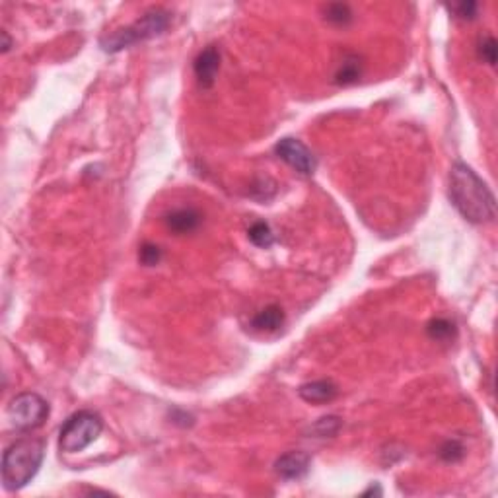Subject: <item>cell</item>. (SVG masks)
Listing matches in <instances>:
<instances>
[{
    "instance_id": "obj_12",
    "label": "cell",
    "mask_w": 498,
    "mask_h": 498,
    "mask_svg": "<svg viewBox=\"0 0 498 498\" xmlns=\"http://www.w3.org/2000/svg\"><path fill=\"white\" fill-rule=\"evenodd\" d=\"M247 235H249V242L257 247H261V249H269L274 244V234L271 226L267 222H261V220L251 224V228L247 230Z\"/></svg>"
},
{
    "instance_id": "obj_21",
    "label": "cell",
    "mask_w": 498,
    "mask_h": 498,
    "mask_svg": "<svg viewBox=\"0 0 498 498\" xmlns=\"http://www.w3.org/2000/svg\"><path fill=\"white\" fill-rule=\"evenodd\" d=\"M0 35H2V41H4V43H2V53H8L12 47V40L8 38V31L2 30V33H0Z\"/></svg>"
},
{
    "instance_id": "obj_1",
    "label": "cell",
    "mask_w": 498,
    "mask_h": 498,
    "mask_svg": "<svg viewBox=\"0 0 498 498\" xmlns=\"http://www.w3.org/2000/svg\"><path fill=\"white\" fill-rule=\"evenodd\" d=\"M448 195L459 215L471 224H488L497 216V201L473 167L456 162L449 169Z\"/></svg>"
},
{
    "instance_id": "obj_16",
    "label": "cell",
    "mask_w": 498,
    "mask_h": 498,
    "mask_svg": "<svg viewBox=\"0 0 498 498\" xmlns=\"http://www.w3.org/2000/svg\"><path fill=\"white\" fill-rule=\"evenodd\" d=\"M497 55H498V43L492 35H487L485 40L481 41L479 45V57L485 60L487 65L495 67L497 65Z\"/></svg>"
},
{
    "instance_id": "obj_3",
    "label": "cell",
    "mask_w": 498,
    "mask_h": 498,
    "mask_svg": "<svg viewBox=\"0 0 498 498\" xmlns=\"http://www.w3.org/2000/svg\"><path fill=\"white\" fill-rule=\"evenodd\" d=\"M172 24V14L164 8H152L147 14H142L137 22H133L127 28L108 33L99 40V45L106 53H119V51L133 47L142 41L154 40L162 35Z\"/></svg>"
},
{
    "instance_id": "obj_7",
    "label": "cell",
    "mask_w": 498,
    "mask_h": 498,
    "mask_svg": "<svg viewBox=\"0 0 498 498\" xmlns=\"http://www.w3.org/2000/svg\"><path fill=\"white\" fill-rule=\"evenodd\" d=\"M193 69H195L199 86L205 90L213 88L216 82V74L220 70V51L216 49L215 45H208L206 49L197 55Z\"/></svg>"
},
{
    "instance_id": "obj_5",
    "label": "cell",
    "mask_w": 498,
    "mask_h": 498,
    "mask_svg": "<svg viewBox=\"0 0 498 498\" xmlns=\"http://www.w3.org/2000/svg\"><path fill=\"white\" fill-rule=\"evenodd\" d=\"M49 417V403L33 391L16 395L6 409V419L18 432H31L43 426Z\"/></svg>"
},
{
    "instance_id": "obj_22",
    "label": "cell",
    "mask_w": 498,
    "mask_h": 498,
    "mask_svg": "<svg viewBox=\"0 0 498 498\" xmlns=\"http://www.w3.org/2000/svg\"><path fill=\"white\" fill-rule=\"evenodd\" d=\"M368 495H381V488L378 485H372L368 490H364V497H368Z\"/></svg>"
},
{
    "instance_id": "obj_11",
    "label": "cell",
    "mask_w": 498,
    "mask_h": 498,
    "mask_svg": "<svg viewBox=\"0 0 498 498\" xmlns=\"http://www.w3.org/2000/svg\"><path fill=\"white\" fill-rule=\"evenodd\" d=\"M283 323L284 312L279 306H267L251 319V325L257 331H276V329L283 327Z\"/></svg>"
},
{
    "instance_id": "obj_6",
    "label": "cell",
    "mask_w": 498,
    "mask_h": 498,
    "mask_svg": "<svg viewBox=\"0 0 498 498\" xmlns=\"http://www.w3.org/2000/svg\"><path fill=\"white\" fill-rule=\"evenodd\" d=\"M274 152L283 162H286L288 166L296 169L298 174H302V176H312L315 167H317V160L313 156V152L298 138H281L274 147Z\"/></svg>"
},
{
    "instance_id": "obj_13",
    "label": "cell",
    "mask_w": 498,
    "mask_h": 498,
    "mask_svg": "<svg viewBox=\"0 0 498 498\" xmlns=\"http://www.w3.org/2000/svg\"><path fill=\"white\" fill-rule=\"evenodd\" d=\"M342 426V420L339 417H335V415H327V417H322V419L317 420L315 424H313L310 432H312L315 438H331L335 436Z\"/></svg>"
},
{
    "instance_id": "obj_19",
    "label": "cell",
    "mask_w": 498,
    "mask_h": 498,
    "mask_svg": "<svg viewBox=\"0 0 498 498\" xmlns=\"http://www.w3.org/2000/svg\"><path fill=\"white\" fill-rule=\"evenodd\" d=\"M451 10L456 12V16L461 20H473L477 16L479 4L473 0H467V2H459L456 6H451Z\"/></svg>"
},
{
    "instance_id": "obj_20",
    "label": "cell",
    "mask_w": 498,
    "mask_h": 498,
    "mask_svg": "<svg viewBox=\"0 0 498 498\" xmlns=\"http://www.w3.org/2000/svg\"><path fill=\"white\" fill-rule=\"evenodd\" d=\"M337 78H339V82H342V84H347V82H352V80L358 78V69H356V65H354V63H345V67L339 70Z\"/></svg>"
},
{
    "instance_id": "obj_14",
    "label": "cell",
    "mask_w": 498,
    "mask_h": 498,
    "mask_svg": "<svg viewBox=\"0 0 498 498\" xmlns=\"http://www.w3.org/2000/svg\"><path fill=\"white\" fill-rule=\"evenodd\" d=\"M426 333H429L430 339L434 341H449L454 335H456V327L454 323L444 319V317H436L426 325Z\"/></svg>"
},
{
    "instance_id": "obj_9",
    "label": "cell",
    "mask_w": 498,
    "mask_h": 498,
    "mask_svg": "<svg viewBox=\"0 0 498 498\" xmlns=\"http://www.w3.org/2000/svg\"><path fill=\"white\" fill-rule=\"evenodd\" d=\"M298 393L306 403L322 405V403H329L337 397V385L331 380L308 381V383L300 385Z\"/></svg>"
},
{
    "instance_id": "obj_4",
    "label": "cell",
    "mask_w": 498,
    "mask_h": 498,
    "mask_svg": "<svg viewBox=\"0 0 498 498\" xmlns=\"http://www.w3.org/2000/svg\"><path fill=\"white\" fill-rule=\"evenodd\" d=\"M103 420L94 410H78L60 426L59 448L65 454H76L86 449L99 438Z\"/></svg>"
},
{
    "instance_id": "obj_18",
    "label": "cell",
    "mask_w": 498,
    "mask_h": 498,
    "mask_svg": "<svg viewBox=\"0 0 498 498\" xmlns=\"http://www.w3.org/2000/svg\"><path fill=\"white\" fill-rule=\"evenodd\" d=\"M463 454H465V449L461 446V442L458 440H448L442 448H440V458L444 459V461H459V459L463 458Z\"/></svg>"
},
{
    "instance_id": "obj_8",
    "label": "cell",
    "mask_w": 498,
    "mask_h": 498,
    "mask_svg": "<svg viewBox=\"0 0 498 498\" xmlns=\"http://www.w3.org/2000/svg\"><path fill=\"white\" fill-rule=\"evenodd\" d=\"M312 465V458L306 451H286L274 461V471L279 477L286 481H296L308 475Z\"/></svg>"
},
{
    "instance_id": "obj_15",
    "label": "cell",
    "mask_w": 498,
    "mask_h": 498,
    "mask_svg": "<svg viewBox=\"0 0 498 498\" xmlns=\"http://www.w3.org/2000/svg\"><path fill=\"white\" fill-rule=\"evenodd\" d=\"M325 20L333 24V26H347L352 22V10L349 4H329L325 8Z\"/></svg>"
},
{
    "instance_id": "obj_10",
    "label": "cell",
    "mask_w": 498,
    "mask_h": 498,
    "mask_svg": "<svg viewBox=\"0 0 498 498\" xmlns=\"http://www.w3.org/2000/svg\"><path fill=\"white\" fill-rule=\"evenodd\" d=\"M166 224L176 234H189V232L199 228L201 215L195 208H177V210H172L166 216Z\"/></svg>"
},
{
    "instance_id": "obj_17",
    "label": "cell",
    "mask_w": 498,
    "mask_h": 498,
    "mask_svg": "<svg viewBox=\"0 0 498 498\" xmlns=\"http://www.w3.org/2000/svg\"><path fill=\"white\" fill-rule=\"evenodd\" d=\"M162 259V249L154 244H142L140 245V251H138V261L144 265V267H154L160 263Z\"/></svg>"
},
{
    "instance_id": "obj_2",
    "label": "cell",
    "mask_w": 498,
    "mask_h": 498,
    "mask_svg": "<svg viewBox=\"0 0 498 498\" xmlns=\"http://www.w3.org/2000/svg\"><path fill=\"white\" fill-rule=\"evenodd\" d=\"M45 456L41 440L24 438L14 442L2 456V483L6 490H20L38 475Z\"/></svg>"
}]
</instances>
